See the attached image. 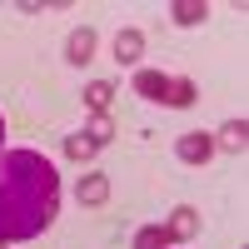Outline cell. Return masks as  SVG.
I'll return each instance as SVG.
<instances>
[{
  "label": "cell",
  "mask_w": 249,
  "mask_h": 249,
  "mask_svg": "<svg viewBox=\"0 0 249 249\" xmlns=\"http://www.w3.org/2000/svg\"><path fill=\"white\" fill-rule=\"evenodd\" d=\"M60 210V175L40 150H0V244L45 234Z\"/></svg>",
  "instance_id": "6da1fadb"
},
{
  "label": "cell",
  "mask_w": 249,
  "mask_h": 249,
  "mask_svg": "<svg viewBox=\"0 0 249 249\" xmlns=\"http://www.w3.org/2000/svg\"><path fill=\"white\" fill-rule=\"evenodd\" d=\"M170 80L175 75H164V70H140L135 75V95L150 100V105H170Z\"/></svg>",
  "instance_id": "7a4b0ae2"
},
{
  "label": "cell",
  "mask_w": 249,
  "mask_h": 249,
  "mask_svg": "<svg viewBox=\"0 0 249 249\" xmlns=\"http://www.w3.org/2000/svg\"><path fill=\"white\" fill-rule=\"evenodd\" d=\"M175 155H179L184 164H195V170H199V164H204V160L214 155V140H210V135H199V130H190V135H179Z\"/></svg>",
  "instance_id": "3957f363"
},
{
  "label": "cell",
  "mask_w": 249,
  "mask_h": 249,
  "mask_svg": "<svg viewBox=\"0 0 249 249\" xmlns=\"http://www.w3.org/2000/svg\"><path fill=\"white\" fill-rule=\"evenodd\" d=\"M75 199H80V204H90V210H95V204H105V199H110V179L100 175V170L80 175V184H75Z\"/></svg>",
  "instance_id": "277c9868"
},
{
  "label": "cell",
  "mask_w": 249,
  "mask_h": 249,
  "mask_svg": "<svg viewBox=\"0 0 249 249\" xmlns=\"http://www.w3.org/2000/svg\"><path fill=\"white\" fill-rule=\"evenodd\" d=\"M214 150H224V155H244V150H249V124H244V120H230V124L214 135Z\"/></svg>",
  "instance_id": "5b68a950"
},
{
  "label": "cell",
  "mask_w": 249,
  "mask_h": 249,
  "mask_svg": "<svg viewBox=\"0 0 249 249\" xmlns=\"http://www.w3.org/2000/svg\"><path fill=\"white\" fill-rule=\"evenodd\" d=\"M90 55H95V30L80 25V30L65 40V60H70V65H90Z\"/></svg>",
  "instance_id": "8992f818"
},
{
  "label": "cell",
  "mask_w": 249,
  "mask_h": 249,
  "mask_svg": "<svg viewBox=\"0 0 249 249\" xmlns=\"http://www.w3.org/2000/svg\"><path fill=\"white\" fill-rule=\"evenodd\" d=\"M164 230H170V239H175V244H179V239H195V234H199V210L179 204V210L170 214V224H164Z\"/></svg>",
  "instance_id": "52a82bcc"
},
{
  "label": "cell",
  "mask_w": 249,
  "mask_h": 249,
  "mask_svg": "<svg viewBox=\"0 0 249 249\" xmlns=\"http://www.w3.org/2000/svg\"><path fill=\"white\" fill-rule=\"evenodd\" d=\"M140 55H144V35H140L135 25H124V30L115 35V60H120V65H135Z\"/></svg>",
  "instance_id": "ba28073f"
},
{
  "label": "cell",
  "mask_w": 249,
  "mask_h": 249,
  "mask_svg": "<svg viewBox=\"0 0 249 249\" xmlns=\"http://www.w3.org/2000/svg\"><path fill=\"white\" fill-rule=\"evenodd\" d=\"M170 15H175V25H204V20H210V5H204V0H175L170 5Z\"/></svg>",
  "instance_id": "9c48e42d"
},
{
  "label": "cell",
  "mask_w": 249,
  "mask_h": 249,
  "mask_svg": "<svg viewBox=\"0 0 249 249\" xmlns=\"http://www.w3.org/2000/svg\"><path fill=\"white\" fill-rule=\"evenodd\" d=\"M110 100H115V85H110V80H90V85H85L90 115H110Z\"/></svg>",
  "instance_id": "30bf717a"
},
{
  "label": "cell",
  "mask_w": 249,
  "mask_h": 249,
  "mask_svg": "<svg viewBox=\"0 0 249 249\" xmlns=\"http://www.w3.org/2000/svg\"><path fill=\"white\" fill-rule=\"evenodd\" d=\"M60 150H65V160H75V164H85L95 150H100V144L85 135V130H80V135H65V144H60Z\"/></svg>",
  "instance_id": "8fae6325"
},
{
  "label": "cell",
  "mask_w": 249,
  "mask_h": 249,
  "mask_svg": "<svg viewBox=\"0 0 249 249\" xmlns=\"http://www.w3.org/2000/svg\"><path fill=\"white\" fill-rule=\"evenodd\" d=\"M175 239H170V230L164 224H144V230L135 234V249H170Z\"/></svg>",
  "instance_id": "7c38bea8"
},
{
  "label": "cell",
  "mask_w": 249,
  "mask_h": 249,
  "mask_svg": "<svg viewBox=\"0 0 249 249\" xmlns=\"http://www.w3.org/2000/svg\"><path fill=\"white\" fill-rule=\"evenodd\" d=\"M170 105H175V110H190V105H195V80H184V75L170 80Z\"/></svg>",
  "instance_id": "4fadbf2b"
},
{
  "label": "cell",
  "mask_w": 249,
  "mask_h": 249,
  "mask_svg": "<svg viewBox=\"0 0 249 249\" xmlns=\"http://www.w3.org/2000/svg\"><path fill=\"white\" fill-rule=\"evenodd\" d=\"M85 135H90L95 144H110V135H115V124H110V115H90V124H85Z\"/></svg>",
  "instance_id": "5bb4252c"
},
{
  "label": "cell",
  "mask_w": 249,
  "mask_h": 249,
  "mask_svg": "<svg viewBox=\"0 0 249 249\" xmlns=\"http://www.w3.org/2000/svg\"><path fill=\"white\" fill-rule=\"evenodd\" d=\"M0 140H5V120H0Z\"/></svg>",
  "instance_id": "9a60e30c"
}]
</instances>
